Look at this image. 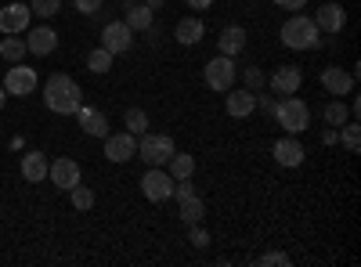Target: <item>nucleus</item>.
Masks as SVG:
<instances>
[{
  "label": "nucleus",
  "mask_w": 361,
  "mask_h": 267,
  "mask_svg": "<svg viewBox=\"0 0 361 267\" xmlns=\"http://www.w3.org/2000/svg\"><path fill=\"white\" fill-rule=\"evenodd\" d=\"M44 105L58 116H76L80 105H83V91L80 83L66 73H54L47 83H44Z\"/></svg>",
  "instance_id": "1"
},
{
  "label": "nucleus",
  "mask_w": 361,
  "mask_h": 267,
  "mask_svg": "<svg viewBox=\"0 0 361 267\" xmlns=\"http://www.w3.org/2000/svg\"><path fill=\"white\" fill-rule=\"evenodd\" d=\"M202 33H206L202 18L188 15V18H180V22H177V29H173V40H177V44H185V47H192V44H199V40H202Z\"/></svg>",
  "instance_id": "18"
},
{
  "label": "nucleus",
  "mask_w": 361,
  "mask_h": 267,
  "mask_svg": "<svg viewBox=\"0 0 361 267\" xmlns=\"http://www.w3.org/2000/svg\"><path fill=\"white\" fill-rule=\"evenodd\" d=\"M185 4H188L192 11H206L209 4H214V0H185Z\"/></svg>",
  "instance_id": "37"
},
{
  "label": "nucleus",
  "mask_w": 361,
  "mask_h": 267,
  "mask_svg": "<svg viewBox=\"0 0 361 267\" xmlns=\"http://www.w3.org/2000/svg\"><path fill=\"white\" fill-rule=\"evenodd\" d=\"M243 76H246V87H250V91H260V87L267 83V80H264V73H260L257 66H250V69H246Z\"/></svg>",
  "instance_id": "32"
},
{
  "label": "nucleus",
  "mask_w": 361,
  "mask_h": 267,
  "mask_svg": "<svg viewBox=\"0 0 361 267\" xmlns=\"http://www.w3.org/2000/svg\"><path fill=\"white\" fill-rule=\"evenodd\" d=\"M192 228V242L195 246H206V231H199V224H188Z\"/></svg>",
  "instance_id": "36"
},
{
  "label": "nucleus",
  "mask_w": 361,
  "mask_h": 267,
  "mask_svg": "<svg viewBox=\"0 0 361 267\" xmlns=\"http://www.w3.org/2000/svg\"><path fill=\"white\" fill-rule=\"evenodd\" d=\"M322 116H325V123H329V127H343V123L350 120V108L336 98V101H329V105L322 108Z\"/></svg>",
  "instance_id": "25"
},
{
  "label": "nucleus",
  "mask_w": 361,
  "mask_h": 267,
  "mask_svg": "<svg viewBox=\"0 0 361 267\" xmlns=\"http://www.w3.org/2000/svg\"><path fill=\"white\" fill-rule=\"evenodd\" d=\"M177 152L173 148V137L170 134H141V141H137V156L148 163V166H166V159Z\"/></svg>",
  "instance_id": "4"
},
{
  "label": "nucleus",
  "mask_w": 361,
  "mask_h": 267,
  "mask_svg": "<svg viewBox=\"0 0 361 267\" xmlns=\"http://www.w3.org/2000/svg\"><path fill=\"white\" fill-rule=\"evenodd\" d=\"M102 47H105L109 54H127V51L134 47V29H130L127 22H109V25L102 29Z\"/></svg>",
  "instance_id": "8"
},
{
  "label": "nucleus",
  "mask_w": 361,
  "mask_h": 267,
  "mask_svg": "<svg viewBox=\"0 0 361 267\" xmlns=\"http://www.w3.org/2000/svg\"><path fill=\"white\" fill-rule=\"evenodd\" d=\"M217 47H221V54L235 58L238 51L246 47V29H243V25H224V29H221V40H217Z\"/></svg>",
  "instance_id": "21"
},
{
  "label": "nucleus",
  "mask_w": 361,
  "mask_h": 267,
  "mask_svg": "<svg viewBox=\"0 0 361 267\" xmlns=\"http://www.w3.org/2000/svg\"><path fill=\"white\" fill-rule=\"evenodd\" d=\"M29 54V47H25V40L22 37H8V40H0V58H4V62H22V58Z\"/></svg>",
  "instance_id": "24"
},
{
  "label": "nucleus",
  "mask_w": 361,
  "mask_h": 267,
  "mask_svg": "<svg viewBox=\"0 0 361 267\" xmlns=\"http://www.w3.org/2000/svg\"><path fill=\"white\" fill-rule=\"evenodd\" d=\"M275 4H279L282 11H300V8L307 4V0H275Z\"/></svg>",
  "instance_id": "35"
},
{
  "label": "nucleus",
  "mask_w": 361,
  "mask_h": 267,
  "mask_svg": "<svg viewBox=\"0 0 361 267\" xmlns=\"http://www.w3.org/2000/svg\"><path fill=\"white\" fill-rule=\"evenodd\" d=\"M22 177H25L29 185L47 181V156L44 152H25L22 156Z\"/></svg>",
  "instance_id": "19"
},
{
  "label": "nucleus",
  "mask_w": 361,
  "mask_h": 267,
  "mask_svg": "<svg viewBox=\"0 0 361 267\" xmlns=\"http://www.w3.org/2000/svg\"><path fill=\"white\" fill-rule=\"evenodd\" d=\"M314 25H318V33H340V29L347 25V11L329 0V4H322L314 11Z\"/></svg>",
  "instance_id": "15"
},
{
  "label": "nucleus",
  "mask_w": 361,
  "mask_h": 267,
  "mask_svg": "<svg viewBox=\"0 0 361 267\" xmlns=\"http://www.w3.org/2000/svg\"><path fill=\"white\" fill-rule=\"evenodd\" d=\"M275 163L279 166H300L304 163V144H300L296 137H282L275 144Z\"/></svg>",
  "instance_id": "20"
},
{
  "label": "nucleus",
  "mask_w": 361,
  "mask_h": 267,
  "mask_svg": "<svg viewBox=\"0 0 361 267\" xmlns=\"http://www.w3.org/2000/svg\"><path fill=\"white\" fill-rule=\"evenodd\" d=\"M29 18H33V11H29L25 0H11L8 8H0V33L4 37H22L29 29Z\"/></svg>",
  "instance_id": "7"
},
{
  "label": "nucleus",
  "mask_w": 361,
  "mask_h": 267,
  "mask_svg": "<svg viewBox=\"0 0 361 267\" xmlns=\"http://www.w3.org/2000/svg\"><path fill=\"white\" fill-rule=\"evenodd\" d=\"M180 202V221L185 224H199L202 221V213H206V206H202V199L192 192V195H185V199H177Z\"/></svg>",
  "instance_id": "23"
},
{
  "label": "nucleus",
  "mask_w": 361,
  "mask_h": 267,
  "mask_svg": "<svg viewBox=\"0 0 361 267\" xmlns=\"http://www.w3.org/2000/svg\"><path fill=\"white\" fill-rule=\"evenodd\" d=\"M37 83H40V80H37V69L15 62V69H8V76H4V91L15 94V98H25V94L37 91Z\"/></svg>",
  "instance_id": "9"
},
{
  "label": "nucleus",
  "mask_w": 361,
  "mask_h": 267,
  "mask_svg": "<svg viewBox=\"0 0 361 267\" xmlns=\"http://www.w3.org/2000/svg\"><path fill=\"white\" fill-rule=\"evenodd\" d=\"M112 58H116V54H109L105 47H98V51H90V54H87V69H90V73H98V76H105V73L112 69Z\"/></svg>",
  "instance_id": "26"
},
{
  "label": "nucleus",
  "mask_w": 361,
  "mask_h": 267,
  "mask_svg": "<svg viewBox=\"0 0 361 267\" xmlns=\"http://www.w3.org/2000/svg\"><path fill=\"white\" fill-rule=\"evenodd\" d=\"M69 195H73V206H76L80 213H87L90 206H94V192H90V188H83V185H76Z\"/></svg>",
  "instance_id": "30"
},
{
  "label": "nucleus",
  "mask_w": 361,
  "mask_h": 267,
  "mask_svg": "<svg viewBox=\"0 0 361 267\" xmlns=\"http://www.w3.org/2000/svg\"><path fill=\"white\" fill-rule=\"evenodd\" d=\"M80 127H83V134H90V137H105L109 134V116L102 112V108H83L80 105Z\"/></svg>",
  "instance_id": "17"
},
{
  "label": "nucleus",
  "mask_w": 361,
  "mask_h": 267,
  "mask_svg": "<svg viewBox=\"0 0 361 267\" xmlns=\"http://www.w3.org/2000/svg\"><path fill=\"white\" fill-rule=\"evenodd\" d=\"M318 37H322L318 25L307 15H293L282 22V44L289 51H311V47H318Z\"/></svg>",
  "instance_id": "2"
},
{
  "label": "nucleus",
  "mask_w": 361,
  "mask_h": 267,
  "mask_svg": "<svg viewBox=\"0 0 361 267\" xmlns=\"http://www.w3.org/2000/svg\"><path fill=\"white\" fill-rule=\"evenodd\" d=\"M8 105V91H4V83H0V108Z\"/></svg>",
  "instance_id": "38"
},
{
  "label": "nucleus",
  "mask_w": 361,
  "mask_h": 267,
  "mask_svg": "<svg viewBox=\"0 0 361 267\" xmlns=\"http://www.w3.org/2000/svg\"><path fill=\"white\" fill-rule=\"evenodd\" d=\"M105 156H109V163H127V159H134V156H137V137H134L130 130H123V134H105Z\"/></svg>",
  "instance_id": "11"
},
{
  "label": "nucleus",
  "mask_w": 361,
  "mask_h": 267,
  "mask_svg": "<svg viewBox=\"0 0 361 267\" xmlns=\"http://www.w3.org/2000/svg\"><path fill=\"white\" fill-rule=\"evenodd\" d=\"M343 148H347V152L350 156H357V148H361V134H357V123H343Z\"/></svg>",
  "instance_id": "31"
},
{
  "label": "nucleus",
  "mask_w": 361,
  "mask_h": 267,
  "mask_svg": "<svg viewBox=\"0 0 361 267\" xmlns=\"http://www.w3.org/2000/svg\"><path fill=\"white\" fill-rule=\"evenodd\" d=\"M73 4H76V11H80V15H94V11H102L105 0H73Z\"/></svg>",
  "instance_id": "34"
},
{
  "label": "nucleus",
  "mask_w": 361,
  "mask_h": 267,
  "mask_svg": "<svg viewBox=\"0 0 361 267\" xmlns=\"http://www.w3.org/2000/svg\"><path fill=\"white\" fill-rule=\"evenodd\" d=\"M127 25L137 29V33L152 29V11H148V8H130V11H127Z\"/></svg>",
  "instance_id": "27"
},
{
  "label": "nucleus",
  "mask_w": 361,
  "mask_h": 267,
  "mask_svg": "<svg viewBox=\"0 0 361 267\" xmlns=\"http://www.w3.org/2000/svg\"><path fill=\"white\" fill-rule=\"evenodd\" d=\"M224 108H228V116L231 120H246V116H253V108H257V91H224Z\"/></svg>",
  "instance_id": "14"
},
{
  "label": "nucleus",
  "mask_w": 361,
  "mask_h": 267,
  "mask_svg": "<svg viewBox=\"0 0 361 267\" xmlns=\"http://www.w3.org/2000/svg\"><path fill=\"white\" fill-rule=\"evenodd\" d=\"M47 177H51V185H54V188L73 192V188L80 185V163L69 159V156H62V159L47 163Z\"/></svg>",
  "instance_id": "10"
},
{
  "label": "nucleus",
  "mask_w": 361,
  "mask_h": 267,
  "mask_svg": "<svg viewBox=\"0 0 361 267\" xmlns=\"http://www.w3.org/2000/svg\"><path fill=\"white\" fill-rule=\"evenodd\" d=\"M257 263H260V267H279V263H282V267H289V256H286V253H264Z\"/></svg>",
  "instance_id": "33"
},
{
  "label": "nucleus",
  "mask_w": 361,
  "mask_h": 267,
  "mask_svg": "<svg viewBox=\"0 0 361 267\" xmlns=\"http://www.w3.org/2000/svg\"><path fill=\"white\" fill-rule=\"evenodd\" d=\"M235 62H231V58L228 54H217V58H209V62H206V83H209V91H231V87H235Z\"/></svg>",
  "instance_id": "6"
},
{
  "label": "nucleus",
  "mask_w": 361,
  "mask_h": 267,
  "mask_svg": "<svg viewBox=\"0 0 361 267\" xmlns=\"http://www.w3.org/2000/svg\"><path fill=\"white\" fill-rule=\"evenodd\" d=\"M322 87L333 98H347L354 91V73H347L340 66H329V69H322Z\"/></svg>",
  "instance_id": "12"
},
{
  "label": "nucleus",
  "mask_w": 361,
  "mask_h": 267,
  "mask_svg": "<svg viewBox=\"0 0 361 267\" xmlns=\"http://www.w3.org/2000/svg\"><path fill=\"white\" fill-rule=\"evenodd\" d=\"M25 47H29V54H51L54 47H58V33L51 25H37V29H25Z\"/></svg>",
  "instance_id": "16"
},
{
  "label": "nucleus",
  "mask_w": 361,
  "mask_h": 267,
  "mask_svg": "<svg viewBox=\"0 0 361 267\" xmlns=\"http://www.w3.org/2000/svg\"><path fill=\"white\" fill-rule=\"evenodd\" d=\"M173 177L166 173V166H152L145 177H141V192H145V199L148 202H166V199H173Z\"/></svg>",
  "instance_id": "5"
},
{
  "label": "nucleus",
  "mask_w": 361,
  "mask_h": 267,
  "mask_svg": "<svg viewBox=\"0 0 361 267\" xmlns=\"http://www.w3.org/2000/svg\"><path fill=\"white\" fill-rule=\"evenodd\" d=\"M123 123H127L130 134H145V130H148V112H145V108H127Z\"/></svg>",
  "instance_id": "28"
},
{
  "label": "nucleus",
  "mask_w": 361,
  "mask_h": 267,
  "mask_svg": "<svg viewBox=\"0 0 361 267\" xmlns=\"http://www.w3.org/2000/svg\"><path fill=\"white\" fill-rule=\"evenodd\" d=\"M300 83H304V73H300V66H282V69H275V76L267 80V87H271V91H275L279 98L296 94Z\"/></svg>",
  "instance_id": "13"
},
{
  "label": "nucleus",
  "mask_w": 361,
  "mask_h": 267,
  "mask_svg": "<svg viewBox=\"0 0 361 267\" xmlns=\"http://www.w3.org/2000/svg\"><path fill=\"white\" fill-rule=\"evenodd\" d=\"M29 11L40 15V18H54L58 11H62V0H25Z\"/></svg>",
  "instance_id": "29"
},
{
  "label": "nucleus",
  "mask_w": 361,
  "mask_h": 267,
  "mask_svg": "<svg viewBox=\"0 0 361 267\" xmlns=\"http://www.w3.org/2000/svg\"><path fill=\"white\" fill-rule=\"evenodd\" d=\"M166 173L173 177V181H188V177L195 173V156H180V152H173V156L166 159Z\"/></svg>",
  "instance_id": "22"
},
{
  "label": "nucleus",
  "mask_w": 361,
  "mask_h": 267,
  "mask_svg": "<svg viewBox=\"0 0 361 267\" xmlns=\"http://www.w3.org/2000/svg\"><path fill=\"white\" fill-rule=\"evenodd\" d=\"M275 120H279L289 134H300V130H307V127H311V108H307L304 98L286 94V98L275 105Z\"/></svg>",
  "instance_id": "3"
}]
</instances>
